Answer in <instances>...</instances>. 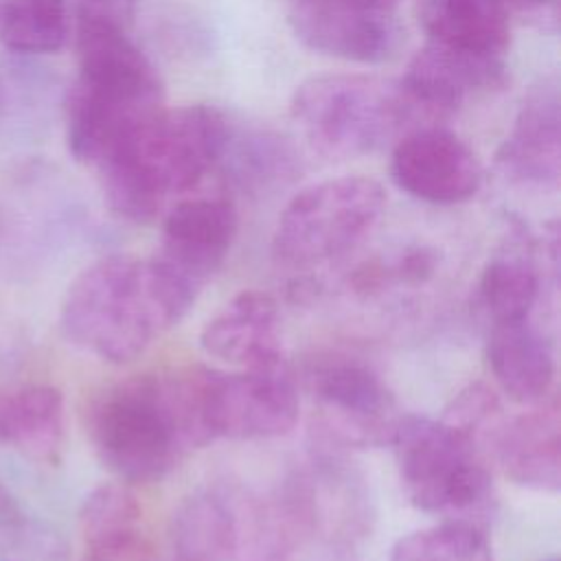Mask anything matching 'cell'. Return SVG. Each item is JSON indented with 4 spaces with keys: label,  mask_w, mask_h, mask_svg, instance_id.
Instances as JSON below:
<instances>
[{
    "label": "cell",
    "mask_w": 561,
    "mask_h": 561,
    "mask_svg": "<svg viewBox=\"0 0 561 561\" xmlns=\"http://www.w3.org/2000/svg\"><path fill=\"white\" fill-rule=\"evenodd\" d=\"M195 298L197 291L156 256L107 254L70 283L59 324L77 348L125 364L175 327Z\"/></svg>",
    "instance_id": "6da1fadb"
},
{
    "label": "cell",
    "mask_w": 561,
    "mask_h": 561,
    "mask_svg": "<svg viewBox=\"0 0 561 561\" xmlns=\"http://www.w3.org/2000/svg\"><path fill=\"white\" fill-rule=\"evenodd\" d=\"M230 131L226 114L210 105L158 110L94 164L105 202L127 221L156 219L171 195L219 164Z\"/></svg>",
    "instance_id": "7a4b0ae2"
},
{
    "label": "cell",
    "mask_w": 561,
    "mask_h": 561,
    "mask_svg": "<svg viewBox=\"0 0 561 561\" xmlns=\"http://www.w3.org/2000/svg\"><path fill=\"white\" fill-rule=\"evenodd\" d=\"M88 436L123 482H158L206 445L184 368L136 375L103 390L88 410Z\"/></svg>",
    "instance_id": "3957f363"
},
{
    "label": "cell",
    "mask_w": 561,
    "mask_h": 561,
    "mask_svg": "<svg viewBox=\"0 0 561 561\" xmlns=\"http://www.w3.org/2000/svg\"><path fill=\"white\" fill-rule=\"evenodd\" d=\"M278 508L296 548L313 561H362L375 535V504L364 473L344 451L318 445L283 482Z\"/></svg>",
    "instance_id": "277c9868"
},
{
    "label": "cell",
    "mask_w": 561,
    "mask_h": 561,
    "mask_svg": "<svg viewBox=\"0 0 561 561\" xmlns=\"http://www.w3.org/2000/svg\"><path fill=\"white\" fill-rule=\"evenodd\" d=\"M291 116L307 142L327 158H359L425 123L401 81L331 72L302 81Z\"/></svg>",
    "instance_id": "5b68a950"
},
{
    "label": "cell",
    "mask_w": 561,
    "mask_h": 561,
    "mask_svg": "<svg viewBox=\"0 0 561 561\" xmlns=\"http://www.w3.org/2000/svg\"><path fill=\"white\" fill-rule=\"evenodd\" d=\"M171 561H289L294 541L276 497L237 482L191 491L169 524Z\"/></svg>",
    "instance_id": "8992f818"
},
{
    "label": "cell",
    "mask_w": 561,
    "mask_h": 561,
    "mask_svg": "<svg viewBox=\"0 0 561 561\" xmlns=\"http://www.w3.org/2000/svg\"><path fill=\"white\" fill-rule=\"evenodd\" d=\"M390 445L403 493L419 511L476 524L491 511V469L469 434L443 419L403 414Z\"/></svg>",
    "instance_id": "52a82bcc"
},
{
    "label": "cell",
    "mask_w": 561,
    "mask_h": 561,
    "mask_svg": "<svg viewBox=\"0 0 561 561\" xmlns=\"http://www.w3.org/2000/svg\"><path fill=\"white\" fill-rule=\"evenodd\" d=\"M386 206L381 184L366 175L322 180L296 193L272 237L278 265L307 272L355 250L377 226Z\"/></svg>",
    "instance_id": "ba28073f"
},
{
    "label": "cell",
    "mask_w": 561,
    "mask_h": 561,
    "mask_svg": "<svg viewBox=\"0 0 561 561\" xmlns=\"http://www.w3.org/2000/svg\"><path fill=\"white\" fill-rule=\"evenodd\" d=\"M195 414L206 445L217 438L265 440L298 421L300 399L285 364L250 370L188 368Z\"/></svg>",
    "instance_id": "9c48e42d"
},
{
    "label": "cell",
    "mask_w": 561,
    "mask_h": 561,
    "mask_svg": "<svg viewBox=\"0 0 561 561\" xmlns=\"http://www.w3.org/2000/svg\"><path fill=\"white\" fill-rule=\"evenodd\" d=\"M313 401L316 443L333 449H370L392 443L403 412L383 379L362 359L327 355L305 375Z\"/></svg>",
    "instance_id": "30bf717a"
},
{
    "label": "cell",
    "mask_w": 561,
    "mask_h": 561,
    "mask_svg": "<svg viewBox=\"0 0 561 561\" xmlns=\"http://www.w3.org/2000/svg\"><path fill=\"white\" fill-rule=\"evenodd\" d=\"M414 11L425 46L469 68L486 88L502 81L511 31L500 0H416Z\"/></svg>",
    "instance_id": "8fae6325"
},
{
    "label": "cell",
    "mask_w": 561,
    "mask_h": 561,
    "mask_svg": "<svg viewBox=\"0 0 561 561\" xmlns=\"http://www.w3.org/2000/svg\"><path fill=\"white\" fill-rule=\"evenodd\" d=\"M390 178L403 193L421 202L449 206L478 193L482 171L462 138L440 127H419L394 145Z\"/></svg>",
    "instance_id": "7c38bea8"
},
{
    "label": "cell",
    "mask_w": 561,
    "mask_h": 561,
    "mask_svg": "<svg viewBox=\"0 0 561 561\" xmlns=\"http://www.w3.org/2000/svg\"><path fill=\"white\" fill-rule=\"evenodd\" d=\"M289 22L307 48L359 64H381L394 57L403 42L394 11L342 0L294 2L289 4Z\"/></svg>",
    "instance_id": "4fadbf2b"
},
{
    "label": "cell",
    "mask_w": 561,
    "mask_h": 561,
    "mask_svg": "<svg viewBox=\"0 0 561 561\" xmlns=\"http://www.w3.org/2000/svg\"><path fill=\"white\" fill-rule=\"evenodd\" d=\"M237 230L239 215L228 197L182 199L169 208L153 256L199 294L224 265Z\"/></svg>",
    "instance_id": "5bb4252c"
},
{
    "label": "cell",
    "mask_w": 561,
    "mask_h": 561,
    "mask_svg": "<svg viewBox=\"0 0 561 561\" xmlns=\"http://www.w3.org/2000/svg\"><path fill=\"white\" fill-rule=\"evenodd\" d=\"M500 173L515 186L548 191L561 175V99L557 79L533 85L495 153Z\"/></svg>",
    "instance_id": "9a60e30c"
},
{
    "label": "cell",
    "mask_w": 561,
    "mask_h": 561,
    "mask_svg": "<svg viewBox=\"0 0 561 561\" xmlns=\"http://www.w3.org/2000/svg\"><path fill=\"white\" fill-rule=\"evenodd\" d=\"M199 346L239 370L285 364L276 298L263 289L239 291L204 324Z\"/></svg>",
    "instance_id": "2e32d148"
},
{
    "label": "cell",
    "mask_w": 561,
    "mask_h": 561,
    "mask_svg": "<svg viewBox=\"0 0 561 561\" xmlns=\"http://www.w3.org/2000/svg\"><path fill=\"white\" fill-rule=\"evenodd\" d=\"M497 465L517 486L537 493L561 489V414L554 397L511 419H500L489 443Z\"/></svg>",
    "instance_id": "e0dca14e"
},
{
    "label": "cell",
    "mask_w": 561,
    "mask_h": 561,
    "mask_svg": "<svg viewBox=\"0 0 561 561\" xmlns=\"http://www.w3.org/2000/svg\"><path fill=\"white\" fill-rule=\"evenodd\" d=\"M486 359L495 383L508 399L537 405L552 397L554 346L535 318L486 327Z\"/></svg>",
    "instance_id": "ac0fdd59"
},
{
    "label": "cell",
    "mask_w": 561,
    "mask_h": 561,
    "mask_svg": "<svg viewBox=\"0 0 561 561\" xmlns=\"http://www.w3.org/2000/svg\"><path fill=\"white\" fill-rule=\"evenodd\" d=\"M543 294V272L535 243L517 230L486 261L476 285V309L486 327L535 318Z\"/></svg>",
    "instance_id": "d6986e66"
},
{
    "label": "cell",
    "mask_w": 561,
    "mask_h": 561,
    "mask_svg": "<svg viewBox=\"0 0 561 561\" xmlns=\"http://www.w3.org/2000/svg\"><path fill=\"white\" fill-rule=\"evenodd\" d=\"M64 445V397L46 383L0 394V447L55 465Z\"/></svg>",
    "instance_id": "ffe728a7"
},
{
    "label": "cell",
    "mask_w": 561,
    "mask_h": 561,
    "mask_svg": "<svg viewBox=\"0 0 561 561\" xmlns=\"http://www.w3.org/2000/svg\"><path fill=\"white\" fill-rule=\"evenodd\" d=\"M226 178L243 191H267L294 180L298 173V156L287 138L274 131H248L226 142L219 158Z\"/></svg>",
    "instance_id": "44dd1931"
},
{
    "label": "cell",
    "mask_w": 561,
    "mask_h": 561,
    "mask_svg": "<svg viewBox=\"0 0 561 561\" xmlns=\"http://www.w3.org/2000/svg\"><path fill=\"white\" fill-rule=\"evenodd\" d=\"M66 35V0H0V44L9 50L55 53Z\"/></svg>",
    "instance_id": "7402d4cb"
},
{
    "label": "cell",
    "mask_w": 561,
    "mask_h": 561,
    "mask_svg": "<svg viewBox=\"0 0 561 561\" xmlns=\"http://www.w3.org/2000/svg\"><path fill=\"white\" fill-rule=\"evenodd\" d=\"M390 561H493L482 524L445 519L397 539Z\"/></svg>",
    "instance_id": "603a6c76"
},
{
    "label": "cell",
    "mask_w": 561,
    "mask_h": 561,
    "mask_svg": "<svg viewBox=\"0 0 561 561\" xmlns=\"http://www.w3.org/2000/svg\"><path fill=\"white\" fill-rule=\"evenodd\" d=\"M79 528L85 548L118 546L147 537L142 508L123 482L96 486L83 502Z\"/></svg>",
    "instance_id": "cb8c5ba5"
},
{
    "label": "cell",
    "mask_w": 561,
    "mask_h": 561,
    "mask_svg": "<svg viewBox=\"0 0 561 561\" xmlns=\"http://www.w3.org/2000/svg\"><path fill=\"white\" fill-rule=\"evenodd\" d=\"M0 561H68L61 535L0 486Z\"/></svg>",
    "instance_id": "d4e9b609"
},
{
    "label": "cell",
    "mask_w": 561,
    "mask_h": 561,
    "mask_svg": "<svg viewBox=\"0 0 561 561\" xmlns=\"http://www.w3.org/2000/svg\"><path fill=\"white\" fill-rule=\"evenodd\" d=\"M500 419V399L484 383H471L458 392L447 408V414L443 416V421L469 434L482 447L489 443Z\"/></svg>",
    "instance_id": "484cf974"
},
{
    "label": "cell",
    "mask_w": 561,
    "mask_h": 561,
    "mask_svg": "<svg viewBox=\"0 0 561 561\" xmlns=\"http://www.w3.org/2000/svg\"><path fill=\"white\" fill-rule=\"evenodd\" d=\"M136 4L138 0H81L77 15L101 18L127 28L136 13Z\"/></svg>",
    "instance_id": "4316f807"
},
{
    "label": "cell",
    "mask_w": 561,
    "mask_h": 561,
    "mask_svg": "<svg viewBox=\"0 0 561 561\" xmlns=\"http://www.w3.org/2000/svg\"><path fill=\"white\" fill-rule=\"evenodd\" d=\"M506 11H515L524 18L539 22H557V0H500Z\"/></svg>",
    "instance_id": "83f0119b"
},
{
    "label": "cell",
    "mask_w": 561,
    "mask_h": 561,
    "mask_svg": "<svg viewBox=\"0 0 561 561\" xmlns=\"http://www.w3.org/2000/svg\"><path fill=\"white\" fill-rule=\"evenodd\" d=\"M300 2V0H298ZM348 4H357V7H368V9H381V11H394L399 0H342ZM294 4V2H291Z\"/></svg>",
    "instance_id": "f1b7e54d"
},
{
    "label": "cell",
    "mask_w": 561,
    "mask_h": 561,
    "mask_svg": "<svg viewBox=\"0 0 561 561\" xmlns=\"http://www.w3.org/2000/svg\"><path fill=\"white\" fill-rule=\"evenodd\" d=\"M291 2H298V0H289V4H291Z\"/></svg>",
    "instance_id": "f546056e"
},
{
    "label": "cell",
    "mask_w": 561,
    "mask_h": 561,
    "mask_svg": "<svg viewBox=\"0 0 561 561\" xmlns=\"http://www.w3.org/2000/svg\"><path fill=\"white\" fill-rule=\"evenodd\" d=\"M548 561H557V559H548Z\"/></svg>",
    "instance_id": "4dcf8cb0"
},
{
    "label": "cell",
    "mask_w": 561,
    "mask_h": 561,
    "mask_svg": "<svg viewBox=\"0 0 561 561\" xmlns=\"http://www.w3.org/2000/svg\"><path fill=\"white\" fill-rule=\"evenodd\" d=\"M0 105H2V101H0Z\"/></svg>",
    "instance_id": "1f68e13d"
}]
</instances>
